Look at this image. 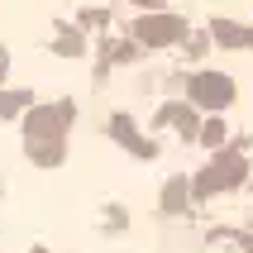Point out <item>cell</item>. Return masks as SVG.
I'll use <instances>...</instances> for the list:
<instances>
[{"label":"cell","mask_w":253,"mask_h":253,"mask_svg":"<svg viewBox=\"0 0 253 253\" xmlns=\"http://www.w3.org/2000/svg\"><path fill=\"white\" fill-rule=\"evenodd\" d=\"M105 134H110V139H120L134 158H148V163L158 158V143L143 139L139 129H134V120H129V115H110V120H105Z\"/></svg>","instance_id":"cell-5"},{"label":"cell","mask_w":253,"mask_h":253,"mask_svg":"<svg viewBox=\"0 0 253 253\" xmlns=\"http://www.w3.org/2000/svg\"><path fill=\"white\" fill-rule=\"evenodd\" d=\"M129 5H139V10H163V0H129Z\"/></svg>","instance_id":"cell-12"},{"label":"cell","mask_w":253,"mask_h":253,"mask_svg":"<svg viewBox=\"0 0 253 253\" xmlns=\"http://www.w3.org/2000/svg\"><path fill=\"white\" fill-rule=\"evenodd\" d=\"M77 125V105L53 100V105H34L24 115V153L39 168H57L67 158V129Z\"/></svg>","instance_id":"cell-1"},{"label":"cell","mask_w":253,"mask_h":253,"mask_svg":"<svg viewBox=\"0 0 253 253\" xmlns=\"http://www.w3.org/2000/svg\"><path fill=\"white\" fill-rule=\"evenodd\" d=\"M186 96H191V105L196 110H211V115H225L229 105H234V96H239V86H234V77L229 72H191V82H186Z\"/></svg>","instance_id":"cell-4"},{"label":"cell","mask_w":253,"mask_h":253,"mask_svg":"<svg viewBox=\"0 0 253 253\" xmlns=\"http://www.w3.org/2000/svg\"><path fill=\"white\" fill-rule=\"evenodd\" d=\"M153 125H158V129H163V125H168V129H177L182 139H196V134H201L196 110H191V105H182V100H168V105H158Z\"/></svg>","instance_id":"cell-6"},{"label":"cell","mask_w":253,"mask_h":253,"mask_svg":"<svg viewBox=\"0 0 253 253\" xmlns=\"http://www.w3.org/2000/svg\"><path fill=\"white\" fill-rule=\"evenodd\" d=\"M196 139L206 143V148H215V153H220V148L229 143V129H225V120H220V115H211V120L201 125V134H196Z\"/></svg>","instance_id":"cell-9"},{"label":"cell","mask_w":253,"mask_h":253,"mask_svg":"<svg viewBox=\"0 0 253 253\" xmlns=\"http://www.w3.org/2000/svg\"><path fill=\"white\" fill-rule=\"evenodd\" d=\"M57 53H82V34H72V39H57Z\"/></svg>","instance_id":"cell-11"},{"label":"cell","mask_w":253,"mask_h":253,"mask_svg":"<svg viewBox=\"0 0 253 253\" xmlns=\"http://www.w3.org/2000/svg\"><path fill=\"white\" fill-rule=\"evenodd\" d=\"M244 177H249V153H244L239 143H225L191 182H196V196H220V191L244 186Z\"/></svg>","instance_id":"cell-2"},{"label":"cell","mask_w":253,"mask_h":253,"mask_svg":"<svg viewBox=\"0 0 253 253\" xmlns=\"http://www.w3.org/2000/svg\"><path fill=\"white\" fill-rule=\"evenodd\" d=\"M191 201H196V182L191 177H168V186H163V215H186Z\"/></svg>","instance_id":"cell-7"},{"label":"cell","mask_w":253,"mask_h":253,"mask_svg":"<svg viewBox=\"0 0 253 253\" xmlns=\"http://www.w3.org/2000/svg\"><path fill=\"white\" fill-rule=\"evenodd\" d=\"M139 48H172V43L186 39V19L172 10H139V19L129 24Z\"/></svg>","instance_id":"cell-3"},{"label":"cell","mask_w":253,"mask_h":253,"mask_svg":"<svg viewBox=\"0 0 253 253\" xmlns=\"http://www.w3.org/2000/svg\"><path fill=\"white\" fill-rule=\"evenodd\" d=\"M211 39L220 48H253V24H239V19H211Z\"/></svg>","instance_id":"cell-8"},{"label":"cell","mask_w":253,"mask_h":253,"mask_svg":"<svg viewBox=\"0 0 253 253\" xmlns=\"http://www.w3.org/2000/svg\"><path fill=\"white\" fill-rule=\"evenodd\" d=\"M24 105H34L29 91H5V96H0V115H29Z\"/></svg>","instance_id":"cell-10"},{"label":"cell","mask_w":253,"mask_h":253,"mask_svg":"<svg viewBox=\"0 0 253 253\" xmlns=\"http://www.w3.org/2000/svg\"><path fill=\"white\" fill-rule=\"evenodd\" d=\"M34 253H43V249H34Z\"/></svg>","instance_id":"cell-13"}]
</instances>
